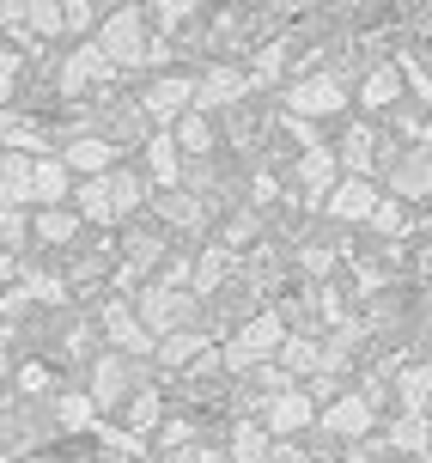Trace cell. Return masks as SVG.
<instances>
[{"label": "cell", "instance_id": "cell-4", "mask_svg": "<svg viewBox=\"0 0 432 463\" xmlns=\"http://www.w3.org/2000/svg\"><path fill=\"white\" fill-rule=\"evenodd\" d=\"M280 347V317H250V324L238 329V342L226 347V360L231 366H256L262 354H274Z\"/></svg>", "mask_w": 432, "mask_h": 463}, {"label": "cell", "instance_id": "cell-25", "mask_svg": "<svg viewBox=\"0 0 432 463\" xmlns=\"http://www.w3.org/2000/svg\"><path fill=\"white\" fill-rule=\"evenodd\" d=\"M280 68H286V49H280V43H268L262 55H256V73H250V80H274Z\"/></svg>", "mask_w": 432, "mask_h": 463}, {"label": "cell", "instance_id": "cell-10", "mask_svg": "<svg viewBox=\"0 0 432 463\" xmlns=\"http://www.w3.org/2000/svg\"><path fill=\"white\" fill-rule=\"evenodd\" d=\"M0 195H6V202H31V195H37V159H6L0 165Z\"/></svg>", "mask_w": 432, "mask_h": 463}, {"label": "cell", "instance_id": "cell-15", "mask_svg": "<svg viewBox=\"0 0 432 463\" xmlns=\"http://www.w3.org/2000/svg\"><path fill=\"white\" fill-rule=\"evenodd\" d=\"M396 92H402V73H396V68H371V80L360 86V104L384 110V104H396Z\"/></svg>", "mask_w": 432, "mask_h": 463}, {"label": "cell", "instance_id": "cell-32", "mask_svg": "<svg viewBox=\"0 0 432 463\" xmlns=\"http://www.w3.org/2000/svg\"><path fill=\"white\" fill-rule=\"evenodd\" d=\"M183 354H195V335H171V342H164V366L183 360Z\"/></svg>", "mask_w": 432, "mask_h": 463}, {"label": "cell", "instance_id": "cell-13", "mask_svg": "<svg viewBox=\"0 0 432 463\" xmlns=\"http://www.w3.org/2000/svg\"><path fill=\"white\" fill-rule=\"evenodd\" d=\"M104 189H110L116 220H122V213H135V208H140V195H146V184H140L135 171H104Z\"/></svg>", "mask_w": 432, "mask_h": 463}, {"label": "cell", "instance_id": "cell-23", "mask_svg": "<svg viewBox=\"0 0 432 463\" xmlns=\"http://www.w3.org/2000/svg\"><path fill=\"white\" fill-rule=\"evenodd\" d=\"M122 384H128L122 360H98V402H116V396H122Z\"/></svg>", "mask_w": 432, "mask_h": 463}, {"label": "cell", "instance_id": "cell-14", "mask_svg": "<svg viewBox=\"0 0 432 463\" xmlns=\"http://www.w3.org/2000/svg\"><path fill=\"white\" fill-rule=\"evenodd\" d=\"M298 171H305V189H311V195H323V202H329V189H335V159H329V153H317V146H311V153H305V159H298Z\"/></svg>", "mask_w": 432, "mask_h": 463}, {"label": "cell", "instance_id": "cell-29", "mask_svg": "<svg viewBox=\"0 0 432 463\" xmlns=\"http://www.w3.org/2000/svg\"><path fill=\"white\" fill-rule=\"evenodd\" d=\"M153 6H159L164 24H177V19H189V13H195V0H153Z\"/></svg>", "mask_w": 432, "mask_h": 463}, {"label": "cell", "instance_id": "cell-24", "mask_svg": "<svg viewBox=\"0 0 432 463\" xmlns=\"http://www.w3.org/2000/svg\"><path fill=\"white\" fill-rule=\"evenodd\" d=\"M365 420H371V415H365V402H360V396H347V402H335V415H329V427H342V433H353V427H365Z\"/></svg>", "mask_w": 432, "mask_h": 463}, {"label": "cell", "instance_id": "cell-35", "mask_svg": "<svg viewBox=\"0 0 432 463\" xmlns=\"http://www.w3.org/2000/svg\"><path fill=\"white\" fill-rule=\"evenodd\" d=\"M274 6H280V13H298V6H311V0H274Z\"/></svg>", "mask_w": 432, "mask_h": 463}, {"label": "cell", "instance_id": "cell-17", "mask_svg": "<svg viewBox=\"0 0 432 463\" xmlns=\"http://www.w3.org/2000/svg\"><path fill=\"white\" fill-rule=\"evenodd\" d=\"M68 195V159H37V202H61Z\"/></svg>", "mask_w": 432, "mask_h": 463}, {"label": "cell", "instance_id": "cell-34", "mask_svg": "<svg viewBox=\"0 0 432 463\" xmlns=\"http://www.w3.org/2000/svg\"><path fill=\"white\" fill-rule=\"evenodd\" d=\"M61 415H68L73 427H86V420H91V415H86V402H80V396H68V409H61Z\"/></svg>", "mask_w": 432, "mask_h": 463}, {"label": "cell", "instance_id": "cell-11", "mask_svg": "<svg viewBox=\"0 0 432 463\" xmlns=\"http://www.w3.org/2000/svg\"><path fill=\"white\" fill-rule=\"evenodd\" d=\"M110 165H116L110 140H73V146H68V171H98V177H104Z\"/></svg>", "mask_w": 432, "mask_h": 463}, {"label": "cell", "instance_id": "cell-20", "mask_svg": "<svg viewBox=\"0 0 432 463\" xmlns=\"http://www.w3.org/2000/svg\"><path fill=\"white\" fill-rule=\"evenodd\" d=\"M268 420L274 427H305V420H311V396H274Z\"/></svg>", "mask_w": 432, "mask_h": 463}, {"label": "cell", "instance_id": "cell-5", "mask_svg": "<svg viewBox=\"0 0 432 463\" xmlns=\"http://www.w3.org/2000/svg\"><path fill=\"white\" fill-rule=\"evenodd\" d=\"M390 189L409 195V202L432 195V146H414V153H402V159L390 165Z\"/></svg>", "mask_w": 432, "mask_h": 463}, {"label": "cell", "instance_id": "cell-22", "mask_svg": "<svg viewBox=\"0 0 432 463\" xmlns=\"http://www.w3.org/2000/svg\"><path fill=\"white\" fill-rule=\"evenodd\" d=\"M37 232H43L49 244H68V238H73V213L68 208H43V213H37Z\"/></svg>", "mask_w": 432, "mask_h": 463}, {"label": "cell", "instance_id": "cell-3", "mask_svg": "<svg viewBox=\"0 0 432 463\" xmlns=\"http://www.w3.org/2000/svg\"><path fill=\"white\" fill-rule=\"evenodd\" d=\"M189 104H195V80H189V73H164V80L146 86V116H159V122L189 116Z\"/></svg>", "mask_w": 432, "mask_h": 463}, {"label": "cell", "instance_id": "cell-33", "mask_svg": "<svg viewBox=\"0 0 432 463\" xmlns=\"http://www.w3.org/2000/svg\"><path fill=\"white\" fill-rule=\"evenodd\" d=\"M19 19H24V0H0V24L19 31Z\"/></svg>", "mask_w": 432, "mask_h": 463}, {"label": "cell", "instance_id": "cell-26", "mask_svg": "<svg viewBox=\"0 0 432 463\" xmlns=\"http://www.w3.org/2000/svg\"><path fill=\"white\" fill-rule=\"evenodd\" d=\"M110 329H116V335H122V342H128V347H140V342H146V329H140L135 317L122 311V305H116V311H110Z\"/></svg>", "mask_w": 432, "mask_h": 463}, {"label": "cell", "instance_id": "cell-18", "mask_svg": "<svg viewBox=\"0 0 432 463\" xmlns=\"http://www.w3.org/2000/svg\"><path fill=\"white\" fill-rule=\"evenodd\" d=\"M177 146H183V153H207V146H213L207 110H189V116H177Z\"/></svg>", "mask_w": 432, "mask_h": 463}, {"label": "cell", "instance_id": "cell-28", "mask_svg": "<svg viewBox=\"0 0 432 463\" xmlns=\"http://www.w3.org/2000/svg\"><path fill=\"white\" fill-rule=\"evenodd\" d=\"M371 226L378 232H402V208H396V202H378V208H371Z\"/></svg>", "mask_w": 432, "mask_h": 463}, {"label": "cell", "instance_id": "cell-19", "mask_svg": "<svg viewBox=\"0 0 432 463\" xmlns=\"http://www.w3.org/2000/svg\"><path fill=\"white\" fill-rule=\"evenodd\" d=\"M342 165H347V177H360L365 165H371V128H365V122H353V128H347V146H342Z\"/></svg>", "mask_w": 432, "mask_h": 463}, {"label": "cell", "instance_id": "cell-16", "mask_svg": "<svg viewBox=\"0 0 432 463\" xmlns=\"http://www.w3.org/2000/svg\"><path fill=\"white\" fill-rule=\"evenodd\" d=\"M24 24L37 37H55V31H68V13H61V0H24Z\"/></svg>", "mask_w": 432, "mask_h": 463}, {"label": "cell", "instance_id": "cell-31", "mask_svg": "<svg viewBox=\"0 0 432 463\" xmlns=\"http://www.w3.org/2000/svg\"><path fill=\"white\" fill-rule=\"evenodd\" d=\"M13 80H19V55L0 49V104H6V92H13Z\"/></svg>", "mask_w": 432, "mask_h": 463}, {"label": "cell", "instance_id": "cell-12", "mask_svg": "<svg viewBox=\"0 0 432 463\" xmlns=\"http://www.w3.org/2000/svg\"><path fill=\"white\" fill-rule=\"evenodd\" d=\"M177 165H183V146H177V140H171V135H159V140H153V146H146V171H153V177H159L164 189H171V184H177V177H183Z\"/></svg>", "mask_w": 432, "mask_h": 463}, {"label": "cell", "instance_id": "cell-21", "mask_svg": "<svg viewBox=\"0 0 432 463\" xmlns=\"http://www.w3.org/2000/svg\"><path fill=\"white\" fill-rule=\"evenodd\" d=\"M80 213H86V220H116V208H110V189H104V177H91V184L80 189Z\"/></svg>", "mask_w": 432, "mask_h": 463}, {"label": "cell", "instance_id": "cell-9", "mask_svg": "<svg viewBox=\"0 0 432 463\" xmlns=\"http://www.w3.org/2000/svg\"><path fill=\"white\" fill-rule=\"evenodd\" d=\"M244 86H250V73L213 68L207 80H195V104H202V110H213V104H231V98H244Z\"/></svg>", "mask_w": 432, "mask_h": 463}, {"label": "cell", "instance_id": "cell-8", "mask_svg": "<svg viewBox=\"0 0 432 463\" xmlns=\"http://www.w3.org/2000/svg\"><path fill=\"white\" fill-rule=\"evenodd\" d=\"M104 73H116V68H110V55H104L98 43L73 49V55H68V68H61V92H80V86H91V80H104Z\"/></svg>", "mask_w": 432, "mask_h": 463}, {"label": "cell", "instance_id": "cell-7", "mask_svg": "<svg viewBox=\"0 0 432 463\" xmlns=\"http://www.w3.org/2000/svg\"><path fill=\"white\" fill-rule=\"evenodd\" d=\"M140 317H146V329H183V317H189V299H183L177 287H153V293L140 299Z\"/></svg>", "mask_w": 432, "mask_h": 463}, {"label": "cell", "instance_id": "cell-1", "mask_svg": "<svg viewBox=\"0 0 432 463\" xmlns=\"http://www.w3.org/2000/svg\"><path fill=\"white\" fill-rule=\"evenodd\" d=\"M98 49L110 55V68H135L140 55H146V24H140L135 6H116L104 31H98Z\"/></svg>", "mask_w": 432, "mask_h": 463}, {"label": "cell", "instance_id": "cell-6", "mask_svg": "<svg viewBox=\"0 0 432 463\" xmlns=\"http://www.w3.org/2000/svg\"><path fill=\"white\" fill-rule=\"evenodd\" d=\"M329 220H371V208H378V189L365 184V177H342V184L329 189Z\"/></svg>", "mask_w": 432, "mask_h": 463}, {"label": "cell", "instance_id": "cell-30", "mask_svg": "<svg viewBox=\"0 0 432 463\" xmlns=\"http://www.w3.org/2000/svg\"><path fill=\"white\" fill-rule=\"evenodd\" d=\"M61 13H68V31H86V19H91V0H61Z\"/></svg>", "mask_w": 432, "mask_h": 463}, {"label": "cell", "instance_id": "cell-27", "mask_svg": "<svg viewBox=\"0 0 432 463\" xmlns=\"http://www.w3.org/2000/svg\"><path fill=\"white\" fill-rule=\"evenodd\" d=\"M427 391H432V366H414L409 378H402V396H409V402H420Z\"/></svg>", "mask_w": 432, "mask_h": 463}, {"label": "cell", "instance_id": "cell-2", "mask_svg": "<svg viewBox=\"0 0 432 463\" xmlns=\"http://www.w3.org/2000/svg\"><path fill=\"white\" fill-rule=\"evenodd\" d=\"M286 104H293L298 116H329L347 104V86L335 80V73H305L293 92H286Z\"/></svg>", "mask_w": 432, "mask_h": 463}]
</instances>
